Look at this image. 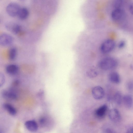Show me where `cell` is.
Segmentation results:
<instances>
[{
  "label": "cell",
  "instance_id": "cell-16",
  "mask_svg": "<svg viewBox=\"0 0 133 133\" xmlns=\"http://www.w3.org/2000/svg\"><path fill=\"white\" fill-rule=\"evenodd\" d=\"M3 107L11 115H14L16 113V109L10 104L8 103H4L3 104Z\"/></svg>",
  "mask_w": 133,
  "mask_h": 133
},
{
  "label": "cell",
  "instance_id": "cell-1",
  "mask_svg": "<svg viewBox=\"0 0 133 133\" xmlns=\"http://www.w3.org/2000/svg\"><path fill=\"white\" fill-rule=\"evenodd\" d=\"M117 64V61L115 58L111 57H107L99 61L98 66L103 70H108L114 68Z\"/></svg>",
  "mask_w": 133,
  "mask_h": 133
},
{
  "label": "cell",
  "instance_id": "cell-17",
  "mask_svg": "<svg viewBox=\"0 0 133 133\" xmlns=\"http://www.w3.org/2000/svg\"><path fill=\"white\" fill-rule=\"evenodd\" d=\"M17 50L15 47H11L9 50L8 56L9 59L11 61L14 60L16 57Z\"/></svg>",
  "mask_w": 133,
  "mask_h": 133
},
{
  "label": "cell",
  "instance_id": "cell-26",
  "mask_svg": "<svg viewBox=\"0 0 133 133\" xmlns=\"http://www.w3.org/2000/svg\"><path fill=\"white\" fill-rule=\"evenodd\" d=\"M126 133H133V126L129 128L127 130Z\"/></svg>",
  "mask_w": 133,
  "mask_h": 133
},
{
  "label": "cell",
  "instance_id": "cell-10",
  "mask_svg": "<svg viewBox=\"0 0 133 133\" xmlns=\"http://www.w3.org/2000/svg\"><path fill=\"white\" fill-rule=\"evenodd\" d=\"M19 67L16 64H10L6 66L5 68L6 72L10 75H14L17 74L19 71Z\"/></svg>",
  "mask_w": 133,
  "mask_h": 133
},
{
  "label": "cell",
  "instance_id": "cell-5",
  "mask_svg": "<svg viewBox=\"0 0 133 133\" xmlns=\"http://www.w3.org/2000/svg\"><path fill=\"white\" fill-rule=\"evenodd\" d=\"M125 12L121 8H115L112 12L111 16L112 19L115 21L122 20L125 17Z\"/></svg>",
  "mask_w": 133,
  "mask_h": 133
},
{
  "label": "cell",
  "instance_id": "cell-9",
  "mask_svg": "<svg viewBox=\"0 0 133 133\" xmlns=\"http://www.w3.org/2000/svg\"><path fill=\"white\" fill-rule=\"evenodd\" d=\"M109 116L111 119L115 122H119L121 119V116L119 111L116 109H111L109 113Z\"/></svg>",
  "mask_w": 133,
  "mask_h": 133
},
{
  "label": "cell",
  "instance_id": "cell-2",
  "mask_svg": "<svg viewBox=\"0 0 133 133\" xmlns=\"http://www.w3.org/2000/svg\"><path fill=\"white\" fill-rule=\"evenodd\" d=\"M115 45V42L113 40L108 39L105 40L102 43L100 46V50L103 53H108L114 49Z\"/></svg>",
  "mask_w": 133,
  "mask_h": 133
},
{
  "label": "cell",
  "instance_id": "cell-20",
  "mask_svg": "<svg viewBox=\"0 0 133 133\" xmlns=\"http://www.w3.org/2000/svg\"><path fill=\"white\" fill-rule=\"evenodd\" d=\"M123 2V1L122 0H116L114 2V6L115 8H121Z\"/></svg>",
  "mask_w": 133,
  "mask_h": 133
},
{
  "label": "cell",
  "instance_id": "cell-6",
  "mask_svg": "<svg viewBox=\"0 0 133 133\" xmlns=\"http://www.w3.org/2000/svg\"><path fill=\"white\" fill-rule=\"evenodd\" d=\"M5 26L7 30L14 34H18L21 29L20 26L19 24L12 21L6 22L5 25Z\"/></svg>",
  "mask_w": 133,
  "mask_h": 133
},
{
  "label": "cell",
  "instance_id": "cell-25",
  "mask_svg": "<svg viewBox=\"0 0 133 133\" xmlns=\"http://www.w3.org/2000/svg\"><path fill=\"white\" fill-rule=\"evenodd\" d=\"M45 119L43 117L41 118L39 120V122L41 125L44 124L45 122Z\"/></svg>",
  "mask_w": 133,
  "mask_h": 133
},
{
  "label": "cell",
  "instance_id": "cell-24",
  "mask_svg": "<svg viewBox=\"0 0 133 133\" xmlns=\"http://www.w3.org/2000/svg\"><path fill=\"white\" fill-rule=\"evenodd\" d=\"M129 9L131 13L133 15V3H131L130 4Z\"/></svg>",
  "mask_w": 133,
  "mask_h": 133
},
{
  "label": "cell",
  "instance_id": "cell-11",
  "mask_svg": "<svg viewBox=\"0 0 133 133\" xmlns=\"http://www.w3.org/2000/svg\"><path fill=\"white\" fill-rule=\"evenodd\" d=\"M25 125L26 128L31 132L36 131L38 129V125L36 121L34 120H29L26 122Z\"/></svg>",
  "mask_w": 133,
  "mask_h": 133
},
{
  "label": "cell",
  "instance_id": "cell-14",
  "mask_svg": "<svg viewBox=\"0 0 133 133\" xmlns=\"http://www.w3.org/2000/svg\"><path fill=\"white\" fill-rule=\"evenodd\" d=\"M109 78L111 82L115 84H118L120 82V78L118 73L116 72H111L109 75Z\"/></svg>",
  "mask_w": 133,
  "mask_h": 133
},
{
  "label": "cell",
  "instance_id": "cell-4",
  "mask_svg": "<svg viewBox=\"0 0 133 133\" xmlns=\"http://www.w3.org/2000/svg\"><path fill=\"white\" fill-rule=\"evenodd\" d=\"M13 41V37L9 34L3 33L0 35V44L2 46H9L12 44Z\"/></svg>",
  "mask_w": 133,
  "mask_h": 133
},
{
  "label": "cell",
  "instance_id": "cell-19",
  "mask_svg": "<svg viewBox=\"0 0 133 133\" xmlns=\"http://www.w3.org/2000/svg\"><path fill=\"white\" fill-rule=\"evenodd\" d=\"M87 76L91 78L94 77L97 75V72L95 70L91 69L88 70L87 72Z\"/></svg>",
  "mask_w": 133,
  "mask_h": 133
},
{
  "label": "cell",
  "instance_id": "cell-7",
  "mask_svg": "<svg viewBox=\"0 0 133 133\" xmlns=\"http://www.w3.org/2000/svg\"><path fill=\"white\" fill-rule=\"evenodd\" d=\"M91 92L93 97L97 100L102 99L104 95L103 89L100 86H96L93 88Z\"/></svg>",
  "mask_w": 133,
  "mask_h": 133
},
{
  "label": "cell",
  "instance_id": "cell-15",
  "mask_svg": "<svg viewBox=\"0 0 133 133\" xmlns=\"http://www.w3.org/2000/svg\"><path fill=\"white\" fill-rule=\"evenodd\" d=\"M122 100L126 107L130 108L132 107L133 103V99L131 96L129 95H125L123 97Z\"/></svg>",
  "mask_w": 133,
  "mask_h": 133
},
{
  "label": "cell",
  "instance_id": "cell-18",
  "mask_svg": "<svg viewBox=\"0 0 133 133\" xmlns=\"http://www.w3.org/2000/svg\"><path fill=\"white\" fill-rule=\"evenodd\" d=\"M114 99L116 104L118 105L121 104L122 99V95L120 92H117L115 93L114 96Z\"/></svg>",
  "mask_w": 133,
  "mask_h": 133
},
{
  "label": "cell",
  "instance_id": "cell-3",
  "mask_svg": "<svg viewBox=\"0 0 133 133\" xmlns=\"http://www.w3.org/2000/svg\"><path fill=\"white\" fill-rule=\"evenodd\" d=\"M19 5L16 2H12L9 3L6 7V11L10 16L14 17L17 15L21 8Z\"/></svg>",
  "mask_w": 133,
  "mask_h": 133
},
{
  "label": "cell",
  "instance_id": "cell-21",
  "mask_svg": "<svg viewBox=\"0 0 133 133\" xmlns=\"http://www.w3.org/2000/svg\"><path fill=\"white\" fill-rule=\"evenodd\" d=\"M5 78L3 74L1 73L0 74V87H2L5 84Z\"/></svg>",
  "mask_w": 133,
  "mask_h": 133
},
{
  "label": "cell",
  "instance_id": "cell-8",
  "mask_svg": "<svg viewBox=\"0 0 133 133\" xmlns=\"http://www.w3.org/2000/svg\"><path fill=\"white\" fill-rule=\"evenodd\" d=\"M2 97L6 100H14L17 97L16 94L13 91L10 90H4L2 92Z\"/></svg>",
  "mask_w": 133,
  "mask_h": 133
},
{
  "label": "cell",
  "instance_id": "cell-13",
  "mask_svg": "<svg viewBox=\"0 0 133 133\" xmlns=\"http://www.w3.org/2000/svg\"><path fill=\"white\" fill-rule=\"evenodd\" d=\"M29 15V11L28 9L25 7L21 8L17 15L18 18L21 20L26 19Z\"/></svg>",
  "mask_w": 133,
  "mask_h": 133
},
{
  "label": "cell",
  "instance_id": "cell-23",
  "mask_svg": "<svg viewBox=\"0 0 133 133\" xmlns=\"http://www.w3.org/2000/svg\"><path fill=\"white\" fill-rule=\"evenodd\" d=\"M125 44V42L124 41H121L118 44V47L120 49L124 47Z\"/></svg>",
  "mask_w": 133,
  "mask_h": 133
},
{
  "label": "cell",
  "instance_id": "cell-22",
  "mask_svg": "<svg viewBox=\"0 0 133 133\" xmlns=\"http://www.w3.org/2000/svg\"><path fill=\"white\" fill-rule=\"evenodd\" d=\"M127 89L129 91H133V82L130 81L128 82L127 84Z\"/></svg>",
  "mask_w": 133,
  "mask_h": 133
},
{
  "label": "cell",
  "instance_id": "cell-12",
  "mask_svg": "<svg viewBox=\"0 0 133 133\" xmlns=\"http://www.w3.org/2000/svg\"><path fill=\"white\" fill-rule=\"evenodd\" d=\"M107 108V106L105 104L101 106L95 111V114L96 116L99 118H103L105 115Z\"/></svg>",
  "mask_w": 133,
  "mask_h": 133
}]
</instances>
